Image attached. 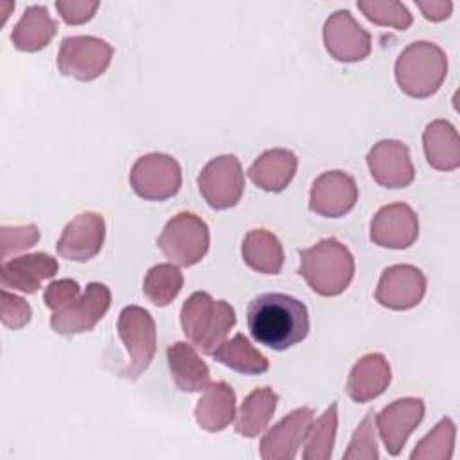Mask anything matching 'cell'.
I'll list each match as a JSON object with an SVG mask.
<instances>
[{
  "label": "cell",
  "instance_id": "obj_1",
  "mask_svg": "<svg viewBox=\"0 0 460 460\" xmlns=\"http://www.w3.org/2000/svg\"><path fill=\"white\" fill-rule=\"evenodd\" d=\"M252 338L273 350H288L309 334V313L302 300L286 293H261L246 309Z\"/></svg>",
  "mask_w": 460,
  "mask_h": 460
},
{
  "label": "cell",
  "instance_id": "obj_2",
  "mask_svg": "<svg viewBox=\"0 0 460 460\" xmlns=\"http://www.w3.org/2000/svg\"><path fill=\"white\" fill-rule=\"evenodd\" d=\"M298 275L320 296H338L352 282L356 264L350 250L336 237L298 250Z\"/></svg>",
  "mask_w": 460,
  "mask_h": 460
},
{
  "label": "cell",
  "instance_id": "obj_3",
  "mask_svg": "<svg viewBox=\"0 0 460 460\" xmlns=\"http://www.w3.org/2000/svg\"><path fill=\"white\" fill-rule=\"evenodd\" d=\"M237 318L226 300H214L207 291L192 293L181 305L180 323L185 338L203 354L217 349Z\"/></svg>",
  "mask_w": 460,
  "mask_h": 460
},
{
  "label": "cell",
  "instance_id": "obj_4",
  "mask_svg": "<svg viewBox=\"0 0 460 460\" xmlns=\"http://www.w3.org/2000/svg\"><path fill=\"white\" fill-rule=\"evenodd\" d=\"M394 74L401 92L413 99H428L447 75V56L437 43L413 41L397 56Z\"/></svg>",
  "mask_w": 460,
  "mask_h": 460
},
{
  "label": "cell",
  "instance_id": "obj_5",
  "mask_svg": "<svg viewBox=\"0 0 460 460\" xmlns=\"http://www.w3.org/2000/svg\"><path fill=\"white\" fill-rule=\"evenodd\" d=\"M117 334L128 354L119 376L137 381L156 354V325L151 313L140 305H126L117 320Z\"/></svg>",
  "mask_w": 460,
  "mask_h": 460
},
{
  "label": "cell",
  "instance_id": "obj_6",
  "mask_svg": "<svg viewBox=\"0 0 460 460\" xmlns=\"http://www.w3.org/2000/svg\"><path fill=\"white\" fill-rule=\"evenodd\" d=\"M156 246L172 264L183 268L194 266L208 252V225L192 212H178L165 223Z\"/></svg>",
  "mask_w": 460,
  "mask_h": 460
},
{
  "label": "cell",
  "instance_id": "obj_7",
  "mask_svg": "<svg viewBox=\"0 0 460 460\" xmlns=\"http://www.w3.org/2000/svg\"><path fill=\"white\" fill-rule=\"evenodd\" d=\"M129 185L146 201H165L176 196L181 187V167L171 155H144L131 167Z\"/></svg>",
  "mask_w": 460,
  "mask_h": 460
},
{
  "label": "cell",
  "instance_id": "obj_8",
  "mask_svg": "<svg viewBox=\"0 0 460 460\" xmlns=\"http://www.w3.org/2000/svg\"><path fill=\"white\" fill-rule=\"evenodd\" d=\"M113 58V47L95 36H66L58 52V70L77 81H93L102 75Z\"/></svg>",
  "mask_w": 460,
  "mask_h": 460
},
{
  "label": "cell",
  "instance_id": "obj_9",
  "mask_svg": "<svg viewBox=\"0 0 460 460\" xmlns=\"http://www.w3.org/2000/svg\"><path fill=\"white\" fill-rule=\"evenodd\" d=\"M198 189L214 210H226L241 201L244 172L235 155H219L205 164L198 174Z\"/></svg>",
  "mask_w": 460,
  "mask_h": 460
},
{
  "label": "cell",
  "instance_id": "obj_10",
  "mask_svg": "<svg viewBox=\"0 0 460 460\" xmlns=\"http://www.w3.org/2000/svg\"><path fill=\"white\" fill-rule=\"evenodd\" d=\"M111 305V291L102 282H90L84 291L50 316V327L56 334L75 336L92 331L108 313Z\"/></svg>",
  "mask_w": 460,
  "mask_h": 460
},
{
  "label": "cell",
  "instance_id": "obj_11",
  "mask_svg": "<svg viewBox=\"0 0 460 460\" xmlns=\"http://www.w3.org/2000/svg\"><path fill=\"white\" fill-rule=\"evenodd\" d=\"M322 36L325 50L340 63L363 61L372 50L370 32L363 29L347 9H340L325 20Z\"/></svg>",
  "mask_w": 460,
  "mask_h": 460
},
{
  "label": "cell",
  "instance_id": "obj_12",
  "mask_svg": "<svg viewBox=\"0 0 460 460\" xmlns=\"http://www.w3.org/2000/svg\"><path fill=\"white\" fill-rule=\"evenodd\" d=\"M426 295V277L411 264H394L383 270L377 288L376 302L392 311H408L420 304Z\"/></svg>",
  "mask_w": 460,
  "mask_h": 460
},
{
  "label": "cell",
  "instance_id": "obj_13",
  "mask_svg": "<svg viewBox=\"0 0 460 460\" xmlns=\"http://www.w3.org/2000/svg\"><path fill=\"white\" fill-rule=\"evenodd\" d=\"M367 165L376 183L386 189H402L415 180V167L404 142L385 138L372 146Z\"/></svg>",
  "mask_w": 460,
  "mask_h": 460
},
{
  "label": "cell",
  "instance_id": "obj_14",
  "mask_svg": "<svg viewBox=\"0 0 460 460\" xmlns=\"http://www.w3.org/2000/svg\"><path fill=\"white\" fill-rule=\"evenodd\" d=\"M358 201L356 180L345 171H325L314 178L309 192V210L322 217H341Z\"/></svg>",
  "mask_w": 460,
  "mask_h": 460
},
{
  "label": "cell",
  "instance_id": "obj_15",
  "mask_svg": "<svg viewBox=\"0 0 460 460\" xmlns=\"http://www.w3.org/2000/svg\"><path fill=\"white\" fill-rule=\"evenodd\" d=\"M419 237V217L408 203L381 207L370 221V241L388 250H406Z\"/></svg>",
  "mask_w": 460,
  "mask_h": 460
},
{
  "label": "cell",
  "instance_id": "obj_16",
  "mask_svg": "<svg viewBox=\"0 0 460 460\" xmlns=\"http://www.w3.org/2000/svg\"><path fill=\"white\" fill-rule=\"evenodd\" d=\"M424 401L419 397L395 399L376 413V426L388 455L397 456L410 435L424 419Z\"/></svg>",
  "mask_w": 460,
  "mask_h": 460
},
{
  "label": "cell",
  "instance_id": "obj_17",
  "mask_svg": "<svg viewBox=\"0 0 460 460\" xmlns=\"http://www.w3.org/2000/svg\"><path fill=\"white\" fill-rule=\"evenodd\" d=\"M106 237L104 217L97 212L77 214L61 232L56 252L59 257L74 262H88L93 259Z\"/></svg>",
  "mask_w": 460,
  "mask_h": 460
},
{
  "label": "cell",
  "instance_id": "obj_18",
  "mask_svg": "<svg viewBox=\"0 0 460 460\" xmlns=\"http://www.w3.org/2000/svg\"><path fill=\"white\" fill-rule=\"evenodd\" d=\"M314 417L309 406L296 408L273 424L261 438V456L264 460H293L305 438L307 428Z\"/></svg>",
  "mask_w": 460,
  "mask_h": 460
},
{
  "label": "cell",
  "instance_id": "obj_19",
  "mask_svg": "<svg viewBox=\"0 0 460 460\" xmlns=\"http://www.w3.org/2000/svg\"><path fill=\"white\" fill-rule=\"evenodd\" d=\"M59 270L58 259L45 252L5 259L0 266V282L4 289H16L34 295L45 279H52Z\"/></svg>",
  "mask_w": 460,
  "mask_h": 460
},
{
  "label": "cell",
  "instance_id": "obj_20",
  "mask_svg": "<svg viewBox=\"0 0 460 460\" xmlns=\"http://www.w3.org/2000/svg\"><path fill=\"white\" fill-rule=\"evenodd\" d=\"M392 381L388 359L379 352L361 356L349 372L345 392L354 402H368L379 397Z\"/></svg>",
  "mask_w": 460,
  "mask_h": 460
},
{
  "label": "cell",
  "instance_id": "obj_21",
  "mask_svg": "<svg viewBox=\"0 0 460 460\" xmlns=\"http://www.w3.org/2000/svg\"><path fill=\"white\" fill-rule=\"evenodd\" d=\"M298 158L291 149L273 147L264 151L248 167V178L266 192H282L295 178Z\"/></svg>",
  "mask_w": 460,
  "mask_h": 460
},
{
  "label": "cell",
  "instance_id": "obj_22",
  "mask_svg": "<svg viewBox=\"0 0 460 460\" xmlns=\"http://www.w3.org/2000/svg\"><path fill=\"white\" fill-rule=\"evenodd\" d=\"M165 354L171 379L180 392L196 394L205 390L210 383V370L192 343L176 341L167 347Z\"/></svg>",
  "mask_w": 460,
  "mask_h": 460
},
{
  "label": "cell",
  "instance_id": "obj_23",
  "mask_svg": "<svg viewBox=\"0 0 460 460\" xmlns=\"http://www.w3.org/2000/svg\"><path fill=\"white\" fill-rule=\"evenodd\" d=\"M196 424L208 431L219 433L235 419V392L225 381L208 383L194 408Z\"/></svg>",
  "mask_w": 460,
  "mask_h": 460
},
{
  "label": "cell",
  "instance_id": "obj_24",
  "mask_svg": "<svg viewBox=\"0 0 460 460\" xmlns=\"http://www.w3.org/2000/svg\"><path fill=\"white\" fill-rule=\"evenodd\" d=\"M422 146L426 160L433 169L447 172L460 167V138L449 120H431L422 133Z\"/></svg>",
  "mask_w": 460,
  "mask_h": 460
},
{
  "label": "cell",
  "instance_id": "obj_25",
  "mask_svg": "<svg viewBox=\"0 0 460 460\" xmlns=\"http://www.w3.org/2000/svg\"><path fill=\"white\" fill-rule=\"evenodd\" d=\"M58 32L56 20L45 5H29L13 27L11 41L20 52H38L45 49Z\"/></svg>",
  "mask_w": 460,
  "mask_h": 460
},
{
  "label": "cell",
  "instance_id": "obj_26",
  "mask_svg": "<svg viewBox=\"0 0 460 460\" xmlns=\"http://www.w3.org/2000/svg\"><path fill=\"white\" fill-rule=\"evenodd\" d=\"M241 255L248 268L262 275H277L284 266L282 243L266 228H253L244 235Z\"/></svg>",
  "mask_w": 460,
  "mask_h": 460
},
{
  "label": "cell",
  "instance_id": "obj_27",
  "mask_svg": "<svg viewBox=\"0 0 460 460\" xmlns=\"http://www.w3.org/2000/svg\"><path fill=\"white\" fill-rule=\"evenodd\" d=\"M279 402V394L270 386H261L252 390L241 402L239 411L235 413L234 429L237 435L246 438L259 437L268 422L271 420Z\"/></svg>",
  "mask_w": 460,
  "mask_h": 460
},
{
  "label": "cell",
  "instance_id": "obj_28",
  "mask_svg": "<svg viewBox=\"0 0 460 460\" xmlns=\"http://www.w3.org/2000/svg\"><path fill=\"white\" fill-rule=\"evenodd\" d=\"M210 356L217 363L246 376H261L270 368L266 356L259 352L241 332L234 334L230 340H225L217 349L210 352Z\"/></svg>",
  "mask_w": 460,
  "mask_h": 460
},
{
  "label": "cell",
  "instance_id": "obj_29",
  "mask_svg": "<svg viewBox=\"0 0 460 460\" xmlns=\"http://www.w3.org/2000/svg\"><path fill=\"white\" fill-rule=\"evenodd\" d=\"M183 288V273L172 262H160L147 270L142 284L144 296L156 307L169 305Z\"/></svg>",
  "mask_w": 460,
  "mask_h": 460
},
{
  "label": "cell",
  "instance_id": "obj_30",
  "mask_svg": "<svg viewBox=\"0 0 460 460\" xmlns=\"http://www.w3.org/2000/svg\"><path fill=\"white\" fill-rule=\"evenodd\" d=\"M338 429V402L331 406L316 419L311 420L304 438V460H327L332 455Z\"/></svg>",
  "mask_w": 460,
  "mask_h": 460
},
{
  "label": "cell",
  "instance_id": "obj_31",
  "mask_svg": "<svg viewBox=\"0 0 460 460\" xmlns=\"http://www.w3.org/2000/svg\"><path fill=\"white\" fill-rule=\"evenodd\" d=\"M456 426L449 417H444L435 428L417 442L411 451V460H447L453 455Z\"/></svg>",
  "mask_w": 460,
  "mask_h": 460
},
{
  "label": "cell",
  "instance_id": "obj_32",
  "mask_svg": "<svg viewBox=\"0 0 460 460\" xmlns=\"http://www.w3.org/2000/svg\"><path fill=\"white\" fill-rule=\"evenodd\" d=\"M356 5L368 22L381 27L406 31L413 23L408 7L397 0H358Z\"/></svg>",
  "mask_w": 460,
  "mask_h": 460
},
{
  "label": "cell",
  "instance_id": "obj_33",
  "mask_svg": "<svg viewBox=\"0 0 460 460\" xmlns=\"http://www.w3.org/2000/svg\"><path fill=\"white\" fill-rule=\"evenodd\" d=\"M376 413L368 411L365 419L354 429L350 444L343 453V460H377V440H376Z\"/></svg>",
  "mask_w": 460,
  "mask_h": 460
},
{
  "label": "cell",
  "instance_id": "obj_34",
  "mask_svg": "<svg viewBox=\"0 0 460 460\" xmlns=\"http://www.w3.org/2000/svg\"><path fill=\"white\" fill-rule=\"evenodd\" d=\"M40 241V230L34 223L22 226H2L0 228V246L2 257L7 259L11 253L23 252Z\"/></svg>",
  "mask_w": 460,
  "mask_h": 460
},
{
  "label": "cell",
  "instance_id": "obj_35",
  "mask_svg": "<svg viewBox=\"0 0 460 460\" xmlns=\"http://www.w3.org/2000/svg\"><path fill=\"white\" fill-rule=\"evenodd\" d=\"M32 309L31 305L18 295L9 293L2 288L0 293V320L9 329H22L31 322Z\"/></svg>",
  "mask_w": 460,
  "mask_h": 460
},
{
  "label": "cell",
  "instance_id": "obj_36",
  "mask_svg": "<svg viewBox=\"0 0 460 460\" xmlns=\"http://www.w3.org/2000/svg\"><path fill=\"white\" fill-rule=\"evenodd\" d=\"M79 295H81V286L75 280L59 279V280H52L45 288L43 302L52 313H58L63 307H66L70 302H74Z\"/></svg>",
  "mask_w": 460,
  "mask_h": 460
},
{
  "label": "cell",
  "instance_id": "obj_37",
  "mask_svg": "<svg viewBox=\"0 0 460 460\" xmlns=\"http://www.w3.org/2000/svg\"><path fill=\"white\" fill-rule=\"evenodd\" d=\"M56 9L61 20L68 25H81L93 18L99 9L97 0H58Z\"/></svg>",
  "mask_w": 460,
  "mask_h": 460
},
{
  "label": "cell",
  "instance_id": "obj_38",
  "mask_svg": "<svg viewBox=\"0 0 460 460\" xmlns=\"http://www.w3.org/2000/svg\"><path fill=\"white\" fill-rule=\"evenodd\" d=\"M415 4L420 9L422 16L429 22H442L449 18L453 11V4L449 0H428V2L417 0Z\"/></svg>",
  "mask_w": 460,
  "mask_h": 460
}]
</instances>
